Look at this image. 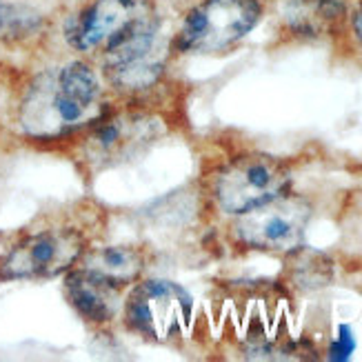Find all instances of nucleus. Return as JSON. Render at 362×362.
<instances>
[{
    "label": "nucleus",
    "instance_id": "nucleus-1",
    "mask_svg": "<svg viewBox=\"0 0 362 362\" xmlns=\"http://www.w3.org/2000/svg\"><path fill=\"white\" fill-rule=\"evenodd\" d=\"M107 107L98 74L85 60H71L29 87L21 124L36 140H56L96 122Z\"/></svg>",
    "mask_w": 362,
    "mask_h": 362
},
{
    "label": "nucleus",
    "instance_id": "nucleus-2",
    "mask_svg": "<svg viewBox=\"0 0 362 362\" xmlns=\"http://www.w3.org/2000/svg\"><path fill=\"white\" fill-rule=\"evenodd\" d=\"M262 18L258 0H200L171 38L180 54H223L247 38Z\"/></svg>",
    "mask_w": 362,
    "mask_h": 362
},
{
    "label": "nucleus",
    "instance_id": "nucleus-3",
    "mask_svg": "<svg viewBox=\"0 0 362 362\" xmlns=\"http://www.w3.org/2000/svg\"><path fill=\"white\" fill-rule=\"evenodd\" d=\"M174 42L165 34L160 16L140 23L103 52L105 78L120 91H145L160 81Z\"/></svg>",
    "mask_w": 362,
    "mask_h": 362
},
{
    "label": "nucleus",
    "instance_id": "nucleus-4",
    "mask_svg": "<svg viewBox=\"0 0 362 362\" xmlns=\"http://www.w3.org/2000/svg\"><path fill=\"white\" fill-rule=\"evenodd\" d=\"M291 187L287 165L264 153H249L227 163L214 182V196L218 207L240 216L260 204L269 202Z\"/></svg>",
    "mask_w": 362,
    "mask_h": 362
},
{
    "label": "nucleus",
    "instance_id": "nucleus-5",
    "mask_svg": "<svg viewBox=\"0 0 362 362\" xmlns=\"http://www.w3.org/2000/svg\"><path fill=\"white\" fill-rule=\"evenodd\" d=\"M87 129L89 134L83 143V158L96 169L136 158L165 132L160 118L136 109H124V112L107 109Z\"/></svg>",
    "mask_w": 362,
    "mask_h": 362
},
{
    "label": "nucleus",
    "instance_id": "nucleus-6",
    "mask_svg": "<svg viewBox=\"0 0 362 362\" xmlns=\"http://www.w3.org/2000/svg\"><path fill=\"white\" fill-rule=\"evenodd\" d=\"M153 16L158 13L151 0H89L69 16L65 40L81 54H103Z\"/></svg>",
    "mask_w": 362,
    "mask_h": 362
},
{
    "label": "nucleus",
    "instance_id": "nucleus-7",
    "mask_svg": "<svg viewBox=\"0 0 362 362\" xmlns=\"http://www.w3.org/2000/svg\"><path fill=\"white\" fill-rule=\"evenodd\" d=\"M309 218L311 207L307 200L282 194L256 209L240 214L235 235L251 249L289 254L303 247Z\"/></svg>",
    "mask_w": 362,
    "mask_h": 362
},
{
    "label": "nucleus",
    "instance_id": "nucleus-8",
    "mask_svg": "<svg viewBox=\"0 0 362 362\" xmlns=\"http://www.w3.org/2000/svg\"><path fill=\"white\" fill-rule=\"evenodd\" d=\"M192 296L169 280H145L124 303V320L136 334L151 340L178 336L192 320Z\"/></svg>",
    "mask_w": 362,
    "mask_h": 362
},
{
    "label": "nucleus",
    "instance_id": "nucleus-9",
    "mask_svg": "<svg viewBox=\"0 0 362 362\" xmlns=\"http://www.w3.org/2000/svg\"><path fill=\"white\" fill-rule=\"evenodd\" d=\"M85 240L76 229H45L27 235L0 260V278L36 280L69 272L81 260Z\"/></svg>",
    "mask_w": 362,
    "mask_h": 362
},
{
    "label": "nucleus",
    "instance_id": "nucleus-10",
    "mask_svg": "<svg viewBox=\"0 0 362 362\" xmlns=\"http://www.w3.org/2000/svg\"><path fill=\"white\" fill-rule=\"evenodd\" d=\"M65 296L71 307L89 322H109L118 311V287L85 269L69 272Z\"/></svg>",
    "mask_w": 362,
    "mask_h": 362
},
{
    "label": "nucleus",
    "instance_id": "nucleus-11",
    "mask_svg": "<svg viewBox=\"0 0 362 362\" xmlns=\"http://www.w3.org/2000/svg\"><path fill=\"white\" fill-rule=\"evenodd\" d=\"M81 269L103 278L105 282L114 287L132 285L140 278L145 269V256L136 247L112 245V247H98L83 251L81 256Z\"/></svg>",
    "mask_w": 362,
    "mask_h": 362
},
{
    "label": "nucleus",
    "instance_id": "nucleus-12",
    "mask_svg": "<svg viewBox=\"0 0 362 362\" xmlns=\"http://www.w3.org/2000/svg\"><path fill=\"white\" fill-rule=\"evenodd\" d=\"M42 13L27 5H0V40H23L40 31Z\"/></svg>",
    "mask_w": 362,
    "mask_h": 362
},
{
    "label": "nucleus",
    "instance_id": "nucleus-13",
    "mask_svg": "<svg viewBox=\"0 0 362 362\" xmlns=\"http://www.w3.org/2000/svg\"><path fill=\"white\" fill-rule=\"evenodd\" d=\"M298 3H303L322 25L340 21L349 7V0H298Z\"/></svg>",
    "mask_w": 362,
    "mask_h": 362
},
{
    "label": "nucleus",
    "instance_id": "nucleus-14",
    "mask_svg": "<svg viewBox=\"0 0 362 362\" xmlns=\"http://www.w3.org/2000/svg\"><path fill=\"white\" fill-rule=\"evenodd\" d=\"M354 351H356V336L351 332V327L349 325H340L338 338L334 340L332 349H329V358L338 360V362H344V360L351 358Z\"/></svg>",
    "mask_w": 362,
    "mask_h": 362
},
{
    "label": "nucleus",
    "instance_id": "nucleus-15",
    "mask_svg": "<svg viewBox=\"0 0 362 362\" xmlns=\"http://www.w3.org/2000/svg\"><path fill=\"white\" fill-rule=\"evenodd\" d=\"M351 31H354L358 45L362 47V0L356 5V9L351 13Z\"/></svg>",
    "mask_w": 362,
    "mask_h": 362
},
{
    "label": "nucleus",
    "instance_id": "nucleus-16",
    "mask_svg": "<svg viewBox=\"0 0 362 362\" xmlns=\"http://www.w3.org/2000/svg\"><path fill=\"white\" fill-rule=\"evenodd\" d=\"M258 3H260V0H258Z\"/></svg>",
    "mask_w": 362,
    "mask_h": 362
}]
</instances>
